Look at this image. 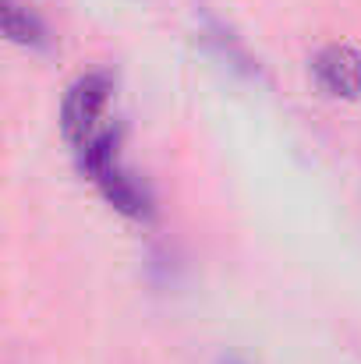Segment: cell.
Masks as SVG:
<instances>
[{"label":"cell","mask_w":361,"mask_h":364,"mask_svg":"<svg viewBox=\"0 0 361 364\" xmlns=\"http://www.w3.org/2000/svg\"><path fill=\"white\" fill-rule=\"evenodd\" d=\"M110 89H114V82L107 71H89L68 85L64 103H61V124H64V134L71 145L82 149L93 138V127L110 100Z\"/></svg>","instance_id":"obj_1"},{"label":"cell","mask_w":361,"mask_h":364,"mask_svg":"<svg viewBox=\"0 0 361 364\" xmlns=\"http://www.w3.org/2000/svg\"><path fill=\"white\" fill-rule=\"evenodd\" d=\"M315 82L326 96L337 100H358L361 96V53L347 43H330L312 60Z\"/></svg>","instance_id":"obj_2"},{"label":"cell","mask_w":361,"mask_h":364,"mask_svg":"<svg viewBox=\"0 0 361 364\" xmlns=\"http://www.w3.org/2000/svg\"><path fill=\"white\" fill-rule=\"evenodd\" d=\"M93 181L100 184L103 198H107L117 213H124V216H131V220H145V216L152 213V209H149V195H145V188H138V181H131L117 163H110L107 170H100Z\"/></svg>","instance_id":"obj_3"},{"label":"cell","mask_w":361,"mask_h":364,"mask_svg":"<svg viewBox=\"0 0 361 364\" xmlns=\"http://www.w3.org/2000/svg\"><path fill=\"white\" fill-rule=\"evenodd\" d=\"M4 32L7 39L21 43V46H46V28L36 14H28V7H21L18 0H7L4 7Z\"/></svg>","instance_id":"obj_4"}]
</instances>
